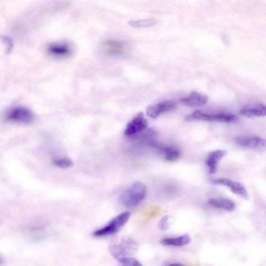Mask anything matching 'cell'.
<instances>
[{"label": "cell", "instance_id": "6da1fadb", "mask_svg": "<svg viewBox=\"0 0 266 266\" xmlns=\"http://www.w3.org/2000/svg\"><path fill=\"white\" fill-rule=\"evenodd\" d=\"M147 195L146 185L141 182H137L124 190L120 196V202L127 208H133L140 204Z\"/></svg>", "mask_w": 266, "mask_h": 266}, {"label": "cell", "instance_id": "7a4b0ae2", "mask_svg": "<svg viewBox=\"0 0 266 266\" xmlns=\"http://www.w3.org/2000/svg\"><path fill=\"white\" fill-rule=\"evenodd\" d=\"M137 249V243L129 238H120L115 239L110 246L111 254L118 261L131 257Z\"/></svg>", "mask_w": 266, "mask_h": 266}, {"label": "cell", "instance_id": "3957f363", "mask_svg": "<svg viewBox=\"0 0 266 266\" xmlns=\"http://www.w3.org/2000/svg\"><path fill=\"white\" fill-rule=\"evenodd\" d=\"M130 214L126 212L116 216L105 227L95 231L93 235L96 237L108 236L119 232L127 222Z\"/></svg>", "mask_w": 266, "mask_h": 266}, {"label": "cell", "instance_id": "277c9868", "mask_svg": "<svg viewBox=\"0 0 266 266\" xmlns=\"http://www.w3.org/2000/svg\"><path fill=\"white\" fill-rule=\"evenodd\" d=\"M237 120V117L233 114L228 113L207 114L199 110L195 111L186 117L187 121H206L230 123Z\"/></svg>", "mask_w": 266, "mask_h": 266}, {"label": "cell", "instance_id": "5b68a950", "mask_svg": "<svg viewBox=\"0 0 266 266\" xmlns=\"http://www.w3.org/2000/svg\"><path fill=\"white\" fill-rule=\"evenodd\" d=\"M6 119L11 122L28 124L33 122L34 114L28 108L19 107L9 111L7 114Z\"/></svg>", "mask_w": 266, "mask_h": 266}, {"label": "cell", "instance_id": "8992f818", "mask_svg": "<svg viewBox=\"0 0 266 266\" xmlns=\"http://www.w3.org/2000/svg\"><path fill=\"white\" fill-rule=\"evenodd\" d=\"M147 126V121L143 112L139 113L127 124L124 135L130 137L139 134L144 131Z\"/></svg>", "mask_w": 266, "mask_h": 266}, {"label": "cell", "instance_id": "52a82bcc", "mask_svg": "<svg viewBox=\"0 0 266 266\" xmlns=\"http://www.w3.org/2000/svg\"><path fill=\"white\" fill-rule=\"evenodd\" d=\"M211 183L214 185L227 187L233 193L239 195L244 199L246 200L249 198L247 190L240 183L227 179L213 180L211 181Z\"/></svg>", "mask_w": 266, "mask_h": 266}, {"label": "cell", "instance_id": "ba28073f", "mask_svg": "<svg viewBox=\"0 0 266 266\" xmlns=\"http://www.w3.org/2000/svg\"><path fill=\"white\" fill-rule=\"evenodd\" d=\"M235 142L245 149L252 150H261L265 146V140L258 137H240L235 139Z\"/></svg>", "mask_w": 266, "mask_h": 266}, {"label": "cell", "instance_id": "9c48e42d", "mask_svg": "<svg viewBox=\"0 0 266 266\" xmlns=\"http://www.w3.org/2000/svg\"><path fill=\"white\" fill-rule=\"evenodd\" d=\"M176 107V103L173 101H164L150 106L147 110V113L150 117L156 119L161 114L172 111Z\"/></svg>", "mask_w": 266, "mask_h": 266}, {"label": "cell", "instance_id": "30bf717a", "mask_svg": "<svg viewBox=\"0 0 266 266\" xmlns=\"http://www.w3.org/2000/svg\"><path fill=\"white\" fill-rule=\"evenodd\" d=\"M102 47L107 53L113 55H123L128 49L126 43L115 40H108L103 42Z\"/></svg>", "mask_w": 266, "mask_h": 266}, {"label": "cell", "instance_id": "8fae6325", "mask_svg": "<svg viewBox=\"0 0 266 266\" xmlns=\"http://www.w3.org/2000/svg\"><path fill=\"white\" fill-rule=\"evenodd\" d=\"M48 51L49 54L56 57H67L72 54L70 44L66 42L51 43L48 47Z\"/></svg>", "mask_w": 266, "mask_h": 266}, {"label": "cell", "instance_id": "7c38bea8", "mask_svg": "<svg viewBox=\"0 0 266 266\" xmlns=\"http://www.w3.org/2000/svg\"><path fill=\"white\" fill-rule=\"evenodd\" d=\"M208 100V97L205 95L192 92L188 97L181 99L180 101L184 105L195 107L205 105Z\"/></svg>", "mask_w": 266, "mask_h": 266}, {"label": "cell", "instance_id": "4fadbf2b", "mask_svg": "<svg viewBox=\"0 0 266 266\" xmlns=\"http://www.w3.org/2000/svg\"><path fill=\"white\" fill-rule=\"evenodd\" d=\"M227 155V151L218 150L210 153L205 161L206 165L209 168L211 174H215L217 170L219 162Z\"/></svg>", "mask_w": 266, "mask_h": 266}, {"label": "cell", "instance_id": "5bb4252c", "mask_svg": "<svg viewBox=\"0 0 266 266\" xmlns=\"http://www.w3.org/2000/svg\"><path fill=\"white\" fill-rule=\"evenodd\" d=\"M190 241V236L188 234H185L177 238L163 239L161 243L166 246L179 247L187 245Z\"/></svg>", "mask_w": 266, "mask_h": 266}, {"label": "cell", "instance_id": "9a60e30c", "mask_svg": "<svg viewBox=\"0 0 266 266\" xmlns=\"http://www.w3.org/2000/svg\"><path fill=\"white\" fill-rule=\"evenodd\" d=\"M209 202L211 205L215 208L222 209L229 212L233 211L236 208L235 204L232 201L225 198L212 199Z\"/></svg>", "mask_w": 266, "mask_h": 266}, {"label": "cell", "instance_id": "2e32d148", "mask_svg": "<svg viewBox=\"0 0 266 266\" xmlns=\"http://www.w3.org/2000/svg\"><path fill=\"white\" fill-rule=\"evenodd\" d=\"M240 114L246 117L264 116L266 114V107L263 104H260L254 107L246 108L240 111Z\"/></svg>", "mask_w": 266, "mask_h": 266}, {"label": "cell", "instance_id": "e0dca14e", "mask_svg": "<svg viewBox=\"0 0 266 266\" xmlns=\"http://www.w3.org/2000/svg\"><path fill=\"white\" fill-rule=\"evenodd\" d=\"M160 150L165 155V159L169 162H175L181 157L180 151L174 146L161 147Z\"/></svg>", "mask_w": 266, "mask_h": 266}, {"label": "cell", "instance_id": "ac0fdd59", "mask_svg": "<svg viewBox=\"0 0 266 266\" xmlns=\"http://www.w3.org/2000/svg\"><path fill=\"white\" fill-rule=\"evenodd\" d=\"M157 20L150 19L144 20L132 21L128 23V25L135 28H144L153 27L157 24Z\"/></svg>", "mask_w": 266, "mask_h": 266}, {"label": "cell", "instance_id": "d6986e66", "mask_svg": "<svg viewBox=\"0 0 266 266\" xmlns=\"http://www.w3.org/2000/svg\"><path fill=\"white\" fill-rule=\"evenodd\" d=\"M0 41H1L6 47V53L10 54L14 47V43L13 39L10 37L0 35Z\"/></svg>", "mask_w": 266, "mask_h": 266}, {"label": "cell", "instance_id": "ffe728a7", "mask_svg": "<svg viewBox=\"0 0 266 266\" xmlns=\"http://www.w3.org/2000/svg\"><path fill=\"white\" fill-rule=\"evenodd\" d=\"M53 162L55 166L63 169L69 168L73 166L72 161L69 159H56Z\"/></svg>", "mask_w": 266, "mask_h": 266}, {"label": "cell", "instance_id": "44dd1931", "mask_svg": "<svg viewBox=\"0 0 266 266\" xmlns=\"http://www.w3.org/2000/svg\"><path fill=\"white\" fill-rule=\"evenodd\" d=\"M123 265L129 266H142V263L136 258L130 257L119 260Z\"/></svg>", "mask_w": 266, "mask_h": 266}, {"label": "cell", "instance_id": "7402d4cb", "mask_svg": "<svg viewBox=\"0 0 266 266\" xmlns=\"http://www.w3.org/2000/svg\"><path fill=\"white\" fill-rule=\"evenodd\" d=\"M169 216H165L162 218L159 224V229L162 231H166L168 229L169 227Z\"/></svg>", "mask_w": 266, "mask_h": 266}, {"label": "cell", "instance_id": "603a6c76", "mask_svg": "<svg viewBox=\"0 0 266 266\" xmlns=\"http://www.w3.org/2000/svg\"><path fill=\"white\" fill-rule=\"evenodd\" d=\"M221 38H222V40L224 43H225V45H226L227 46L230 45V41L229 40V38L226 34H223L222 37H221Z\"/></svg>", "mask_w": 266, "mask_h": 266}, {"label": "cell", "instance_id": "cb8c5ba5", "mask_svg": "<svg viewBox=\"0 0 266 266\" xmlns=\"http://www.w3.org/2000/svg\"><path fill=\"white\" fill-rule=\"evenodd\" d=\"M4 259L3 258V257L0 256V265L3 264L4 263Z\"/></svg>", "mask_w": 266, "mask_h": 266}, {"label": "cell", "instance_id": "d4e9b609", "mask_svg": "<svg viewBox=\"0 0 266 266\" xmlns=\"http://www.w3.org/2000/svg\"><path fill=\"white\" fill-rule=\"evenodd\" d=\"M182 265V264L181 263H173V264H170V265Z\"/></svg>", "mask_w": 266, "mask_h": 266}]
</instances>
